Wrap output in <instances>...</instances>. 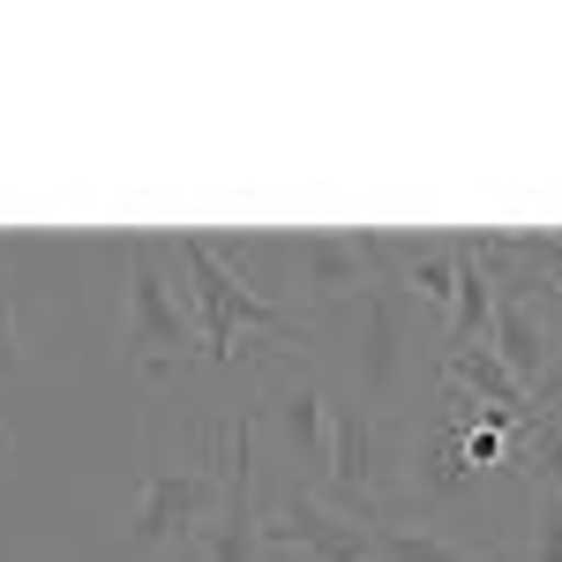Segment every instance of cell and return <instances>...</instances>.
<instances>
[{"mask_svg":"<svg viewBox=\"0 0 562 562\" xmlns=\"http://www.w3.org/2000/svg\"><path fill=\"white\" fill-rule=\"evenodd\" d=\"M166 256H173V270L188 278V293H195V323H203V360L211 368H233V346L240 338L248 346H301L307 338L301 323L285 315V301H270L233 256H217V240L173 233Z\"/></svg>","mask_w":562,"mask_h":562,"instance_id":"obj_3","label":"cell"},{"mask_svg":"<svg viewBox=\"0 0 562 562\" xmlns=\"http://www.w3.org/2000/svg\"><path fill=\"white\" fill-rule=\"evenodd\" d=\"M435 383H450V390H465L480 413H525V390L518 375L495 360L487 346H465V352H442L435 360Z\"/></svg>","mask_w":562,"mask_h":562,"instance_id":"obj_11","label":"cell"},{"mask_svg":"<svg viewBox=\"0 0 562 562\" xmlns=\"http://www.w3.org/2000/svg\"><path fill=\"white\" fill-rule=\"evenodd\" d=\"M368 555L375 562H503L495 548L458 540L428 510H383V518H368Z\"/></svg>","mask_w":562,"mask_h":562,"instance_id":"obj_10","label":"cell"},{"mask_svg":"<svg viewBox=\"0 0 562 562\" xmlns=\"http://www.w3.org/2000/svg\"><path fill=\"white\" fill-rule=\"evenodd\" d=\"M270 256L285 262V315L293 323H315L330 307H346L360 285L375 278H397V256H390V233H285V240H262ZM270 293V301H278Z\"/></svg>","mask_w":562,"mask_h":562,"instance_id":"obj_4","label":"cell"},{"mask_svg":"<svg viewBox=\"0 0 562 562\" xmlns=\"http://www.w3.org/2000/svg\"><path fill=\"white\" fill-rule=\"evenodd\" d=\"M203 562H262V503H256V413L240 405L225 420V480L203 532H195Z\"/></svg>","mask_w":562,"mask_h":562,"instance_id":"obj_6","label":"cell"},{"mask_svg":"<svg viewBox=\"0 0 562 562\" xmlns=\"http://www.w3.org/2000/svg\"><path fill=\"white\" fill-rule=\"evenodd\" d=\"M23 375V301L0 285V390Z\"/></svg>","mask_w":562,"mask_h":562,"instance_id":"obj_14","label":"cell"},{"mask_svg":"<svg viewBox=\"0 0 562 562\" xmlns=\"http://www.w3.org/2000/svg\"><path fill=\"white\" fill-rule=\"evenodd\" d=\"M217 480H225V420L195 435L188 458H166V465L143 473L135 510H128V555L150 562V555H166V548H188L203 532V518H211Z\"/></svg>","mask_w":562,"mask_h":562,"instance_id":"obj_5","label":"cell"},{"mask_svg":"<svg viewBox=\"0 0 562 562\" xmlns=\"http://www.w3.org/2000/svg\"><path fill=\"white\" fill-rule=\"evenodd\" d=\"M450 256H458V285H450V315H442V330H435V360H442V352H465V346H487V323H495L487 233H458Z\"/></svg>","mask_w":562,"mask_h":562,"instance_id":"obj_9","label":"cell"},{"mask_svg":"<svg viewBox=\"0 0 562 562\" xmlns=\"http://www.w3.org/2000/svg\"><path fill=\"white\" fill-rule=\"evenodd\" d=\"M510 240H518V262H532L548 278V293L562 301V233H510Z\"/></svg>","mask_w":562,"mask_h":562,"instance_id":"obj_15","label":"cell"},{"mask_svg":"<svg viewBox=\"0 0 562 562\" xmlns=\"http://www.w3.org/2000/svg\"><path fill=\"white\" fill-rule=\"evenodd\" d=\"M518 465H525V487L562 495V420L525 413V420H518Z\"/></svg>","mask_w":562,"mask_h":562,"instance_id":"obj_12","label":"cell"},{"mask_svg":"<svg viewBox=\"0 0 562 562\" xmlns=\"http://www.w3.org/2000/svg\"><path fill=\"white\" fill-rule=\"evenodd\" d=\"M8 450H15V435H8V420H0V458H8Z\"/></svg>","mask_w":562,"mask_h":562,"instance_id":"obj_17","label":"cell"},{"mask_svg":"<svg viewBox=\"0 0 562 562\" xmlns=\"http://www.w3.org/2000/svg\"><path fill=\"white\" fill-rule=\"evenodd\" d=\"M532 562H562V495L532 487Z\"/></svg>","mask_w":562,"mask_h":562,"instance_id":"obj_13","label":"cell"},{"mask_svg":"<svg viewBox=\"0 0 562 562\" xmlns=\"http://www.w3.org/2000/svg\"><path fill=\"white\" fill-rule=\"evenodd\" d=\"M262 352H270V420H278V442H285L293 465H307L323 480V458H330V383L293 346H262Z\"/></svg>","mask_w":562,"mask_h":562,"instance_id":"obj_7","label":"cell"},{"mask_svg":"<svg viewBox=\"0 0 562 562\" xmlns=\"http://www.w3.org/2000/svg\"><path fill=\"white\" fill-rule=\"evenodd\" d=\"M195 352H203L195 293L173 278L166 240L128 233L121 240V360L143 383H173V375H188Z\"/></svg>","mask_w":562,"mask_h":562,"instance_id":"obj_2","label":"cell"},{"mask_svg":"<svg viewBox=\"0 0 562 562\" xmlns=\"http://www.w3.org/2000/svg\"><path fill=\"white\" fill-rule=\"evenodd\" d=\"M262 540H270V548H301L307 562H375L368 555V525L346 518V510H330L307 480H285V495H278L270 518H262Z\"/></svg>","mask_w":562,"mask_h":562,"instance_id":"obj_8","label":"cell"},{"mask_svg":"<svg viewBox=\"0 0 562 562\" xmlns=\"http://www.w3.org/2000/svg\"><path fill=\"white\" fill-rule=\"evenodd\" d=\"M525 413H540V420H562V346L548 352V368L532 375V390H525Z\"/></svg>","mask_w":562,"mask_h":562,"instance_id":"obj_16","label":"cell"},{"mask_svg":"<svg viewBox=\"0 0 562 562\" xmlns=\"http://www.w3.org/2000/svg\"><path fill=\"white\" fill-rule=\"evenodd\" d=\"M428 330H435V323L413 307V293H405L397 278H375V285H360L346 307L315 315L301 346H315L307 360L323 368V383H330V390L360 397L368 413L405 420V405H413V375H420V338H428Z\"/></svg>","mask_w":562,"mask_h":562,"instance_id":"obj_1","label":"cell"}]
</instances>
